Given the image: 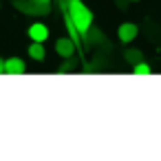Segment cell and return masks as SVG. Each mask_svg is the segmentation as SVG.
Listing matches in <instances>:
<instances>
[{"mask_svg": "<svg viewBox=\"0 0 161 161\" xmlns=\"http://www.w3.org/2000/svg\"><path fill=\"white\" fill-rule=\"evenodd\" d=\"M66 14L71 18V22L75 25L77 33H86L93 25V14L91 9L82 3V0H69V5H66Z\"/></svg>", "mask_w": 161, "mask_h": 161, "instance_id": "obj_1", "label": "cell"}, {"mask_svg": "<svg viewBox=\"0 0 161 161\" xmlns=\"http://www.w3.org/2000/svg\"><path fill=\"white\" fill-rule=\"evenodd\" d=\"M117 36H119V40H121L124 44H130V42L137 40L139 29H137V25H132V22H124V25L117 29Z\"/></svg>", "mask_w": 161, "mask_h": 161, "instance_id": "obj_2", "label": "cell"}, {"mask_svg": "<svg viewBox=\"0 0 161 161\" xmlns=\"http://www.w3.org/2000/svg\"><path fill=\"white\" fill-rule=\"evenodd\" d=\"M29 38H31V42H47L49 40V27L47 25H42V22H33L31 27H29Z\"/></svg>", "mask_w": 161, "mask_h": 161, "instance_id": "obj_3", "label": "cell"}, {"mask_svg": "<svg viewBox=\"0 0 161 161\" xmlns=\"http://www.w3.org/2000/svg\"><path fill=\"white\" fill-rule=\"evenodd\" d=\"M55 51L62 55V58H73V53H75V42L71 40V38H60L58 42H55Z\"/></svg>", "mask_w": 161, "mask_h": 161, "instance_id": "obj_4", "label": "cell"}, {"mask_svg": "<svg viewBox=\"0 0 161 161\" xmlns=\"http://www.w3.org/2000/svg\"><path fill=\"white\" fill-rule=\"evenodd\" d=\"M27 71V66H25V62L20 60V58H9V60H5V73L7 75H22Z\"/></svg>", "mask_w": 161, "mask_h": 161, "instance_id": "obj_5", "label": "cell"}, {"mask_svg": "<svg viewBox=\"0 0 161 161\" xmlns=\"http://www.w3.org/2000/svg\"><path fill=\"white\" fill-rule=\"evenodd\" d=\"M16 7L22 9V11H27V14H36V16H42V14L49 11V5H38V3H33V0H29L27 5L25 3H16Z\"/></svg>", "mask_w": 161, "mask_h": 161, "instance_id": "obj_6", "label": "cell"}, {"mask_svg": "<svg viewBox=\"0 0 161 161\" xmlns=\"http://www.w3.org/2000/svg\"><path fill=\"white\" fill-rule=\"evenodd\" d=\"M29 55H31V60L42 62V60L47 58V49H44V44H42V42H31V47H29Z\"/></svg>", "mask_w": 161, "mask_h": 161, "instance_id": "obj_7", "label": "cell"}, {"mask_svg": "<svg viewBox=\"0 0 161 161\" xmlns=\"http://www.w3.org/2000/svg\"><path fill=\"white\" fill-rule=\"evenodd\" d=\"M124 60H126L128 64H137V62L143 60V53L137 51V49H126V51H124Z\"/></svg>", "mask_w": 161, "mask_h": 161, "instance_id": "obj_8", "label": "cell"}, {"mask_svg": "<svg viewBox=\"0 0 161 161\" xmlns=\"http://www.w3.org/2000/svg\"><path fill=\"white\" fill-rule=\"evenodd\" d=\"M132 73H135V75H150L152 69H150V64H146V62L141 60V62L132 64Z\"/></svg>", "mask_w": 161, "mask_h": 161, "instance_id": "obj_9", "label": "cell"}, {"mask_svg": "<svg viewBox=\"0 0 161 161\" xmlns=\"http://www.w3.org/2000/svg\"><path fill=\"white\" fill-rule=\"evenodd\" d=\"M3 73H5V60L0 58V75H3Z\"/></svg>", "mask_w": 161, "mask_h": 161, "instance_id": "obj_10", "label": "cell"}, {"mask_svg": "<svg viewBox=\"0 0 161 161\" xmlns=\"http://www.w3.org/2000/svg\"><path fill=\"white\" fill-rule=\"evenodd\" d=\"M33 3H38V5H51V0H33Z\"/></svg>", "mask_w": 161, "mask_h": 161, "instance_id": "obj_11", "label": "cell"}, {"mask_svg": "<svg viewBox=\"0 0 161 161\" xmlns=\"http://www.w3.org/2000/svg\"><path fill=\"white\" fill-rule=\"evenodd\" d=\"M130 3H139V0H130Z\"/></svg>", "mask_w": 161, "mask_h": 161, "instance_id": "obj_12", "label": "cell"}]
</instances>
